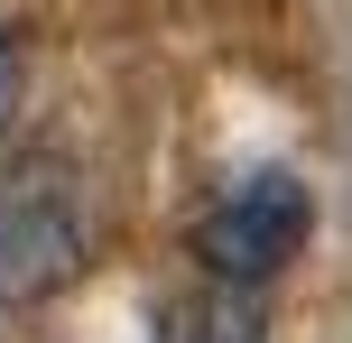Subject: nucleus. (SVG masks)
<instances>
[{"mask_svg": "<svg viewBox=\"0 0 352 343\" xmlns=\"http://www.w3.org/2000/svg\"><path fill=\"white\" fill-rule=\"evenodd\" d=\"M306 232H316V195H306V177L260 167V177H241L204 223H195V269L269 288V278L306 251Z\"/></svg>", "mask_w": 352, "mask_h": 343, "instance_id": "obj_1", "label": "nucleus"}, {"mask_svg": "<svg viewBox=\"0 0 352 343\" xmlns=\"http://www.w3.org/2000/svg\"><path fill=\"white\" fill-rule=\"evenodd\" d=\"M74 260H84V204H74V177L56 158H28L0 177V297L28 307V297L65 288Z\"/></svg>", "mask_w": 352, "mask_h": 343, "instance_id": "obj_2", "label": "nucleus"}, {"mask_svg": "<svg viewBox=\"0 0 352 343\" xmlns=\"http://www.w3.org/2000/svg\"><path fill=\"white\" fill-rule=\"evenodd\" d=\"M148 343H269V288L195 269V288L158 297V316H148Z\"/></svg>", "mask_w": 352, "mask_h": 343, "instance_id": "obj_3", "label": "nucleus"}, {"mask_svg": "<svg viewBox=\"0 0 352 343\" xmlns=\"http://www.w3.org/2000/svg\"><path fill=\"white\" fill-rule=\"evenodd\" d=\"M19 93H28V56H19V37L0 28V140H10V121H19Z\"/></svg>", "mask_w": 352, "mask_h": 343, "instance_id": "obj_4", "label": "nucleus"}]
</instances>
